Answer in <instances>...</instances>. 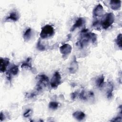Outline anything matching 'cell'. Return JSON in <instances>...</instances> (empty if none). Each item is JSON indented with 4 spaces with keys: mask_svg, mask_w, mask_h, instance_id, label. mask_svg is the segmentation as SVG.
<instances>
[{
    "mask_svg": "<svg viewBox=\"0 0 122 122\" xmlns=\"http://www.w3.org/2000/svg\"><path fill=\"white\" fill-rule=\"evenodd\" d=\"M88 30H81L80 40L76 43L77 46L81 48H83L86 46L90 41H91L92 43H95L97 40L96 35L92 32H87Z\"/></svg>",
    "mask_w": 122,
    "mask_h": 122,
    "instance_id": "1",
    "label": "cell"
},
{
    "mask_svg": "<svg viewBox=\"0 0 122 122\" xmlns=\"http://www.w3.org/2000/svg\"><path fill=\"white\" fill-rule=\"evenodd\" d=\"M114 21V16L112 13L106 14L102 20L101 21V25L103 29H107L110 27Z\"/></svg>",
    "mask_w": 122,
    "mask_h": 122,
    "instance_id": "2",
    "label": "cell"
},
{
    "mask_svg": "<svg viewBox=\"0 0 122 122\" xmlns=\"http://www.w3.org/2000/svg\"><path fill=\"white\" fill-rule=\"evenodd\" d=\"M54 34V30L50 25H46L41 29L40 32V37L41 39H46L52 36Z\"/></svg>",
    "mask_w": 122,
    "mask_h": 122,
    "instance_id": "3",
    "label": "cell"
},
{
    "mask_svg": "<svg viewBox=\"0 0 122 122\" xmlns=\"http://www.w3.org/2000/svg\"><path fill=\"white\" fill-rule=\"evenodd\" d=\"M61 76L58 71H56L51 81V86L52 88H56L61 83Z\"/></svg>",
    "mask_w": 122,
    "mask_h": 122,
    "instance_id": "4",
    "label": "cell"
},
{
    "mask_svg": "<svg viewBox=\"0 0 122 122\" xmlns=\"http://www.w3.org/2000/svg\"><path fill=\"white\" fill-rule=\"evenodd\" d=\"M71 46L70 44L67 43L62 45L60 48V51L61 53L64 57H66L70 54L71 51Z\"/></svg>",
    "mask_w": 122,
    "mask_h": 122,
    "instance_id": "5",
    "label": "cell"
},
{
    "mask_svg": "<svg viewBox=\"0 0 122 122\" xmlns=\"http://www.w3.org/2000/svg\"><path fill=\"white\" fill-rule=\"evenodd\" d=\"M38 80V83L37 85L39 86H41V88H42L43 86H46L49 82V80L47 76L44 74H41L37 76Z\"/></svg>",
    "mask_w": 122,
    "mask_h": 122,
    "instance_id": "6",
    "label": "cell"
},
{
    "mask_svg": "<svg viewBox=\"0 0 122 122\" xmlns=\"http://www.w3.org/2000/svg\"><path fill=\"white\" fill-rule=\"evenodd\" d=\"M9 64V60L7 58L0 59V71L1 72H4L6 70V68Z\"/></svg>",
    "mask_w": 122,
    "mask_h": 122,
    "instance_id": "7",
    "label": "cell"
},
{
    "mask_svg": "<svg viewBox=\"0 0 122 122\" xmlns=\"http://www.w3.org/2000/svg\"><path fill=\"white\" fill-rule=\"evenodd\" d=\"M103 12V8L100 4H98L93 10V15L94 17H100L102 15Z\"/></svg>",
    "mask_w": 122,
    "mask_h": 122,
    "instance_id": "8",
    "label": "cell"
},
{
    "mask_svg": "<svg viewBox=\"0 0 122 122\" xmlns=\"http://www.w3.org/2000/svg\"><path fill=\"white\" fill-rule=\"evenodd\" d=\"M83 23H84V19L82 18H79L76 21V22H75V23L72 26L70 30L72 31H73L74 30H75L76 28H79L80 27H81L82 24H83Z\"/></svg>",
    "mask_w": 122,
    "mask_h": 122,
    "instance_id": "9",
    "label": "cell"
},
{
    "mask_svg": "<svg viewBox=\"0 0 122 122\" xmlns=\"http://www.w3.org/2000/svg\"><path fill=\"white\" fill-rule=\"evenodd\" d=\"M111 8L113 10H119L121 7V0H111L110 2Z\"/></svg>",
    "mask_w": 122,
    "mask_h": 122,
    "instance_id": "10",
    "label": "cell"
},
{
    "mask_svg": "<svg viewBox=\"0 0 122 122\" xmlns=\"http://www.w3.org/2000/svg\"><path fill=\"white\" fill-rule=\"evenodd\" d=\"M72 116L77 120L81 121L85 118V114L81 111H76L72 114Z\"/></svg>",
    "mask_w": 122,
    "mask_h": 122,
    "instance_id": "11",
    "label": "cell"
},
{
    "mask_svg": "<svg viewBox=\"0 0 122 122\" xmlns=\"http://www.w3.org/2000/svg\"><path fill=\"white\" fill-rule=\"evenodd\" d=\"M93 95H94V94L93 92L91 91L89 92H86L84 91H82L79 94V97L81 99L85 100L87 99V98L89 97H93Z\"/></svg>",
    "mask_w": 122,
    "mask_h": 122,
    "instance_id": "12",
    "label": "cell"
},
{
    "mask_svg": "<svg viewBox=\"0 0 122 122\" xmlns=\"http://www.w3.org/2000/svg\"><path fill=\"white\" fill-rule=\"evenodd\" d=\"M19 19V15L18 13L16 11H12L10 14L9 16L7 17L5 19H6V20H10L13 21H16L18 20Z\"/></svg>",
    "mask_w": 122,
    "mask_h": 122,
    "instance_id": "13",
    "label": "cell"
},
{
    "mask_svg": "<svg viewBox=\"0 0 122 122\" xmlns=\"http://www.w3.org/2000/svg\"><path fill=\"white\" fill-rule=\"evenodd\" d=\"M32 35V31L30 28L27 29L23 34V38L25 41H28L30 40Z\"/></svg>",
    "mask_w": 122,
    "mask_h": 122,
    "instance_id": "14",
    "label": "cell"
},
{
    "mask_svg": "<svg viewBox=\"0 0 122 122\" xmlns=\"http://www.w3.org/2000/svg\"><path fill=\"white\" fill-rule=\"evenodd\" d=\"M108 90L107 92V97L108 99H110L112 96V92L113 91V84L112 83V82H109L108 83Z\"/></svg>",
    "mask_w": 122,
    "mask_h": 122,
    "instance_id": "15",
    "label": "cell"
},
{
    "mask_svg": "<svg viewBox=\"0 0 122 122\" xmlns=\"http://www.w3.org/2000/svg\"><path fill=\"white\" fill-rule=\"evenodd\" d=\"M104 77L103 75L99 77L96 80V84L98 88H101L103 86L104 84Z\"/></svg>",
    "mask_w": 122,
    "mask_h": 122,
    "instance_id": "16",
    "label": "cell"
},
{
    "mask_svg": "<svg viewBox=\"0 0 122 122\" xmlns=\"http://www.w3.org/2000/svg\"><path fill=\"white\" fill-rule=\"evenodd\" d=\"M19 72V68L18 66L17 65H13L10 69V70L8 72L10 75H17Z\"/></svg>",
    "mask_w": 122,
    "mask_h": 122,
    "instance_id": "17",
    "label": "cell"
},
{
    "mask_svg": "<svg viewBox=\"0 0 122 122\" xmlns=\"http://www.w3.org/2000/svg\"><path fill=\"white\" fill-rule=\"evenodd\" d=\"M77 69H78V64L76 61H74L71 64V66L69 68L70 71L71 73H74L76 71Z\"/></svg>",
    "mask_w": 122,
    "mask_h": 122,
    "instance_id": "18",
    "label": "cell"
},
{
    "mask_svg": "<svg viewBox=\"0 0 122 122\" xmlns=\"http://www.w3.org/2000/svg\"><path fill=\"white\" fill-rule=\"evenodd\" d=\"M30 61L31 59L30 58H28L25 61H24L23 63H22L21 65V68H24V67H27V68H29L30 69H32V66L30 63Z\"/></svg>",
    "mask_w": 122,
    "mask_h": 122,
    "instance_id": "19",
    "label": "cell"
},
{
    "mask_svg": "<svg viewBox=\"0 0 122 122\" xmlns=\"http://www.w3.org/2000/svg\"><path fill=\"white\" fill-rule=\"evenodd\" d=\"M59 106V103L56 102H51L49 103V107L50 109L52 110H55L57 109Z\"/></svg>",
    "mask_w": 122,
    "mask_h": 122,
    "instance_id": "20",
    "label": "cell"
},
{
    "mask_svg": "<svg viewBox=\"0 0 122 122\" xmlns=\"http://www.w3.org/2000/svg\"><path fill=\"white\" fill-rule=\"evenodd\" d=\"M116 43L118 47L121 49H122V34L120 33L118 34L116 39Z\"/></svg>",
    "mask_w": 122,
    "mask_h": 122,
    "instance_id": "21",
    "label": "cell"
},
{
    "mask_svg": "<svg viewBox=\"0 0 122 122\" xmlns=\"http://www.w3.org/2000/svg\"><path fill=\"white\" fill-rule=\"evenodd\" d=\"M37 49L39 50H40V51H44L45 49V47L44 46H43L41 41L39 40L38 41V43H37Z\"/></svg>",
    "mask_w": 122,
    "mask_h": 122,
    "instance_id": "22",
    "label": "cell"
},
{
    "mask_svg": "<svg viewBox=\"0 0 122 122\" xmlns=\"http://www.w3.org/2000/svg\"><path fill=\"white\" fill-rule=\"evenodd\" d=\"M31 110H30V109H29L28 110L23 114V116L25 117H29L30 114H31Z\"/></svg>",
    "mask_w": 122,
    "mask_h": 122,
    "instance_id": "23",
    "label": "cell"
},
{
    "mask_svg": "<svg viewBox=\"0 0 122 122\" xmlns=\"http://www.w3.org/2000/svg\"><path fill=\"white\" fill-rule=\"evenodd\" d=\"M111 122H122V118L121 117H117L116 118H113L112 120L111 121Z\"/></svg>",
    "mask_w": 122,
    "mask_h": 122,
    "instance_id": "24",
    "label": "cell"
},
{
    "mask_svg": "<svg viewBox=\"0 0 122 122\" xmlns=\"http://www.w3.org/2000/svg\"><path fill=\"white\" fill-rule=\"evenodd\" d=\"M78 95V93L77 92H74L73 93H71V98L73 100H74L77 96Z\"/></svg>",
    "mask_w": 122,
    "mask_h": 122,
    "instance_id": "25",
    "label": "cell"
},
{
    "mask_svg": "<svg viewBox=\"0 0 122 122\" xmlns=\"http://www.w3.org/2000/svg\"><path fill=\"white\" fill-rule=\"evenodd\" d=\"M4 118V115L2 114V112H1L0 113V121H2L3 120V119Z\"/></svg>",
    "mask_w": 122,
    "mask_h": 122,
    "instance_id": "26",
    "label": "cell"
}]
</instances>
